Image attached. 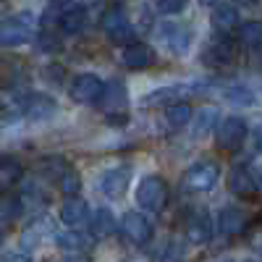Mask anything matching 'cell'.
Masks as SVG:
<instances>
[{
    "label": "cell",
    "instance_id": "1",
    "mask_svg": "<svg viewBox=\"0 0 262 262\" xmlns=\"http://www.w3.org/2000/svg\"><path fill=\"white\" fill-rule=\"evenodd\" d=\"M221 181V165L212 160H200L194 163L181 179V189L189 194H205Z\"/></svg>",
    "mask_w": 262,
    "mask_h": 262
},
{
    "label": "cell",
    "instance_id": "2",
    "mask_svg": "<svg viewBox=\"0 0 262 262\" xmlns=\"http://www.w3.org/2000/svg\"><path fill=\"white\" fill-rule=\"evenodd\" d=\"M118 231H121V236L126 238V242L134 244V247L149 244L152 236H155V226H152V221L139 210L123 212V217L118 221Z\"/></svg>",
    "mask_w": 262,
    "mask_h": 262
},
{
    "label": "cell",
    "instance_id": "3",
    "mask_svg": "<svg viewBox=\"0 0 262 262\" xmlns=\"http://www.w3.org/2000/svg\"><path fill=\"white\" fill-rule=\"evenodd\" d=\"M137 202L147 212H163L168 205V184L160 176H144L137 186Z\"/></svg>",
    "mask_w": 262,
    "mask_h": 262
},
{
    "label": "cell",
    "instance_id": "4",
    "mask_svg": "<svg viewBox=\"0 0 262 262\" xmlns=\"http://www.w3.org/2000/svg\"><path fill=\"white\" fill-rule=\"evenodd\" d=\"M34 34V24L29 16H13L0 21V48H21Z\"/></svg>",
    "mask_w": 262,
    "mask_h": 262
},
{
    "label": "cell",
    "instance_id": "5",
    "mask_svg": "<svg viewBox=\"0 0 262 262\" xmlns=\"http://www.w3.org/2000/svg\"><path fill=\"white\" fill-rule=\"evenodd\" d=\"M184 233L189 244H207L212 238V217L205 207H191L184 217Z\"/></svg>",
    "mask_w": 262,
    "mask_h": 262
},
{
    "label": "cell",
    "instance_id": "6",
    "mask_svg": "<svg viewBox=\"0 0 262 262\" xmlns=\"http://www.w3.org/2000/svg\"><path fill=\"white\" fill-rule=\"evenodd\" d=\"M247 134H249L247 121L238 118V116H228V118H223L221 123H217V134H215L217 147L226 149V152H236L247 142Z\"/></svg>",
    "mask_w": 262,
    "mask_h": 262
},
{
    "label": "cell",
    "instance_id": "7",
    "mask_svg": "<svg viewBox=\"0 0 262 262\" xmlns=\"http://www.w3.org/2000/svg\"><path fill=\"white\" fill-rule=\"evenodd\" d=\"M238 55V42L233 37H228L226 32H221V37L210 42V48L202 55V63L210 66V69H223V66H231Z\"/></svg>",
    "mask_w": 262,
    "mask_h": 262
},
{
    "label": "cell",
    "instance_id": "8",
    "mask_svg": "<svg viewBox=\"0 0 262 262\" xmlns=\"http://www.w3.org/2000/svg\"><path fill=\"white\" fill-rule=\"evenodd\" d=\"M100 27L102 32L111 37V42H116V45H126V42L134 39V27H131V21L128 16L121 11V8H111V11H105L102 18H100Z\"/></svg>",
    "mask_w": 262,
    "mask_h": 262
},
{
    "label": "cell",
    "instance_id": "9",
    "mask_svg": "<svg viewBox=\"0 0 262 262\" xmlns=\"http://www.w3.org/2000/svg\"><path fill=\"white\" fill-rule=\"evenodd\" d=\"M102 95V79L95 74H79L69 84V97L79 105H92Z\"/></svg>",
    "mask_w": 262,
    "mask_h": 262
},
{
    "label": "cell",
    "instance_id": "10",
    "mask_svg": "<svg viewBox=\"0 0 262 262\" xmlns=\"http://www.w3.org/2000/svg\"><path fill=\"white\" fill-rule=\"evenodd\" d=\"M228 189L238 196V200H254L259 194V176L249 165H236L228 173Z\"/></svg>",
    "mask_w": 262,
    "mask_h": 262
},
{
    "label": "cell",
    "instance_id": "11",
    "mask_svg": "<svg viewBox=\"0 0 262 262\" xmlns=\"http://www.w3.org/2000/svg\"><path fill=\"white\" fill-rule=\"evenodd\" d=\"M249 215H247V210H242V207H223L221 210V215H217V228H221V233L223 236H228V238H233V236H244L247 231H249Z\"/></svg>",
    "mask_w": 262,
    "mask_h": 262
},
{
    "label": "cell",
    "instance_id": "12",
    "mask_svg": "<svg viewBox=\"0 0 262 262\" xmlns=\"http://www.w3.org/2000/svg\"><path fill=\"white\" fill-rule=\"evenodd\" d=\"M55 111H58V102L45 92H32V95H27L24 100H21V113H24L29 121H45Z\"/></svg>",
    "mask_w": 262,
    "mask_h": 262
},
{
    "label": "cell",
    "instance_id": "13",
    "mask_svg": "<svg viewBox=\"0 0 262 262\" xmlns=\"http://www.w3.org/2000/svg\"><path fill=\"white\" fill-rule=\"evenodd\" d=\"M121 58H123L126 69H131V71H144V69H149V66L155 63V50H152L147 42L131 39V42H126Z\"/></svg>",
    "mask_w": 262,
    "mask_h": 262
},
{
    "label": "cell",
    "instance_id": "14",
    "mask_svg": "<svg viewBox=\"0 0 262 262\" xmlns=\"http://www.w3.org/2000/svg\"><path fill=\"white\" fill-rule=\"evenodd\" d=\"M128 184H131V168H111L102 173L100 179V189L105 196H111V200H121V196L128 191Z\"/></svg>",
    "mask_w": 262,
    "mask_h": 262
},
{
    "label": "cell",
    "instance_id": "15",
    "mask_svg": "<svg viewBox=\"0 0 262 262\" xmlns=\"http://www.w3.org/2000/svg\"><path fill=\"white\" fill-rule=\"evenodd\" d=\"M60 223H66L69 228H81L84 223H90V205L79 194H71L60 207Z\"/></svg>",
    "mask_w": 262,
    "mask_h": 262
},
{
    "label": "cell",
    "instance_id": "16",
    "mask_svg": "<svg viewBox=\"0 0 262 262\" xmlns=\"http://www.w3.org/2000/svg\"><path fill=\"white\" fill-rule=\"evenodd\" d=\"M86 21H90L86 6H71L58 16V29L63 34H81L86 29Z\"/></svg>",
    "mask_w": 262,
    "mask_h": 262
},
{
    "label": "cell",
    "instance_id": "17",
    "mask_svg": "<svg viewBox=\"0 0 262 262\" xmlns=\"http://www.w3.org/2000/svg\"><path fill=\"white\" fill-rule=\"evenodd\" d=\"M55 244H58V249L74 252V254H69L71 259H79V257H86V249L92 247V238L74 228V231H66V233H55Z\"/></svg>",
    "mask_w": 262,
    "mask_h": 262
},
{
    "label": "cell",
    "instance_id": "18",
    "mask_svg": "<svg viewBox=\"0 0 262 262\" xmlns=\"http://www.w3.org/2000/svg\"><path fill=\"white\" fill-rule=\"evenodd\" d=\"M107 113H116L128 102V92H126V84L121 79H113L111 84H102V95L97 100Z\"/></svg>",
    "mask_w": 262,
    "mask_h": 262
},
{
    "label": "cell",
    "instance_id": "19",
    "mask_svg": "<svg viewBox=\"0 0 262 262\" xmlns=\"http://www.w3.org/2000/svg\"><path fill=\"white\" fill-rule=\"evenodd\" d=\"M24 215V196L11 189H0V223H13Z\"/></svg>",
    "mask_w": 262,
    "mask_h": 262
},
{
    "label": "cell",
    "instance_id": "20",
    "mask_svg": "<svg viewBox=\"0 0 262 262\" xmlns=\"http://www.w3.org/2000/svg\"><path fill=\"white\" fill-rule=\"evenodd\" d=\"M90 228H92V236H95V238H107V236H113V233L118 231V217L113 215L111 207H100V210H95V215H92Z\"/></svg>",
    "mask_w": 262,
    "mask_h": 262
},
{
    "label": "cell",
    "instance_id": "21",
    "mask_svg": "<svg viewBox=\"0 0 262 262\" xmlns=\"http://www.w3.org/2000/svg\"><path fill=\"white\" fill-rule=\"evenodd\" d=\"M24 179V163L11 155H0V189H13Z\"/></svg>",
    "mask_w": 262,
    "mask_h": 262
},
{
    "label": "cell",
    "instance_id": "22",
    "mask_svg": "<svg viewBox=\"0 0 262 262\" xmlns=\"http://www.w3.org/2000/svg\"><path fill=\"white\" fill-rule=\"evenodd\" d=\"M48 233H53V221H50V217L48 215L34 217V221L27 226L24 236H21V244H24V249H34V247H39V242Z\"/></svg>",
    "mask_w": 262,
    "mask_h": 262
},
{
    "label": "cell",
    "instance_id": "23",
    "mask_svg": "<svg viewBox=\"0 0 262 262\" xmlns=\"http://www.w3.org/2000/svg\"><path fill=\"white\" fill-rule=\"evenodd\" d=\"M163 34H165V42L168 48L176 53V55H184L191 45V29L189 27H181V24H165L163 27Z\"/></svg>",
    "mask_w": 262,
    "mask_h": 262
},
{
    "label": "cell",
    "instance_id": "24",
    "mask_svg": "<svg viewBox=\"0 0 262 262\" xmlns=\"http://www.w3.org/2000/svg\"><path fill=\"white\" fill-rule=\"evenodd\" d=\"M238 45L247 53L259 55V45H262V24L259 21H247V24H238Z\"/></svg>",
    "mask_w": 262,
    "mask_h": 262
},
{
    "label": "cell",
    "instance_id": "25",
    "mask_svg": "<svg viewBox=\"0 0 262 262\" xmlns=\"http://www.w3.org/2000/svg\"><path fill=\"white\" fill-rule=\"evenodd\" d=\"M212 27H215L217 32L231 34V32L238 27V11H236L233 6H221V8H215V13H212Z\"/></svg>",
    "mask_w": 262,
    "mask_h": 262
},
{
    "label": "cell",
    "instance_id": "26",
    "mask_svg": "<svg viewBox=\"0 0 262 262\" xmlns=\"http://www.w3.org/2000/svg\"><path fill=\"white\" fill-rule=\"evenodd\" d=\"M191 105L189 102H170L165 107V121L173 128H184L186 123H191Z\"/></svg>",
    "mask_w": 262,
    "mask_h": 262
},
{
    "label": "cell",
    "instance_id": "27",
    "mask_svg": "<svg viewBox=\"0 0 262 262\" xmlns=\"http://www.w3.org/2000/svg\"><path fill=\"white\" fill-rule=\"evenodd\" d=\"M217 107H212V105H207V107H202L200 113H196V118H191L194 121V137H205V134H210L212 131V126L217 123Z\"/></svg>",
    "mask_w": 262,
    "mask_h": 262
},
{
    "label": "cell",
    "instance_id": "28",
    "mask_svg": "<svg viewBox=\"0 0 262 262\" xmlns=\"http://www.w3.org/2000/svg\"><path fill=\"white\" fill-rule=\"evenodd\" d=\"M55 181H58V189H60L66 196H71V194H79V191H81V176H79V170H76L74 165L66 168Z\"/></svg>",
    "mask_w": 262,
    "mask_h": 262
},
{
    "label": "cell",
    "instance_id": "29",
    "mask_svg": "<svg viewBox=\"0 0 262 262\" xmlns=\"http://www.w3.org/2000/svg\"><path fill=\"white\" fill-rule=\"evenodd\" d=\"M189 6V0H155V8L163 16H176Z\"/></svg>",
    "mask_w": 262,
    "mask_h": 262
},
{
    "label": "cell",
    "instance_id": "30",
    "mask_svg": "<svg viewBox=\"0 0 262 262\" xmlns=\"http://www.w3.org/2000/svg\"><path fill=\"white\" fill-rule=\"evenodd\" d=\"M228 97L233 102H238V105H252L254 102V97H252L249 90H228Z\"/></svg>",
    "mask_w": 262,
    "mask_h": 262
},
{
    "label": "cell",
    "instance_id": "31",
    "mask_svg": "<svg viewBox=\"0 0 262 262\" xmlns=\"http://www.w3.org/2000/svg\"><path fill=\"white\" fill-rule=\"evenodd\" d=\"M39 37H45V39H48V37H50V32H42ZM45 48H60V42H58V39H50V42H45Z\"/></svg>",
    "mask_w": 262,
    "mask_h": 262
},
{
    "label": "cell",
    "instance_id": "32",
    "mask_svg": "<svg viewBox=\"0 0 262 262\" xmlns=\"http://www.w3.org/2000/svg\"><path fill=\"white\" fill-rule=\"evenodd\" d=\"M233 3H236V6H247V8H252V6L259 3V0H233Z\"/></svg>",
    "mask_w": 262,
    "mask_h": 262
},
{
    "label": "cell",
    "instance_id": "33",
    "mask_svg": "<svg viewBox=\"0 0 262 262\" xmlns=\"http://www.w3.org/2000/svg\"><path fill=\"white\" fill-rule=\"evenodd\" d=\"M53 6H66V3H71V0H50Z\"/></svg>",
    "mask_w": 262,
    "mask_h": 262
},
{
    "label": "cell",
    "instance_id": "34",
    "mask_svg": "<svg viewBox=\"0 0 262 262\" xmlns=\"http://www.w3.org/2000/svg\"><path fill=\"white\" fill-rule=\"evenodd\" d=\"M221 0H202V6H217Z\"/></svg>",
    "mask_w": 262,
    "mask_h": 262
},
{
    "label": "cell",
    "instance_id": "35",
    "mask_svg": "<svg viewBox=\"0 0 262 262\" xmlns=\"http://www.w3.org/2000/svg\"><path fill=\"white\" fill-rule=\"evenodd\" d=\"M6 242V231H3V226H0V244Z\"/></svg>",
    "mask_w": 262,
    "mask_h": 262
},
{
    "label": "cell",
    "instance_id": "36",
    "mask_svg": "<svg viewBox=\"0 0 262 262\" xmlns=\"http://www.w3.org/2000/svg\"><path fill=\"white\" fill-rule=\"evenodd\" d=\"M113 3H121V0H113Z\"/></svg>",
    "mask_w": 262,
    "mask_h": 262
}]
</instances>
